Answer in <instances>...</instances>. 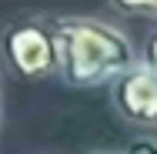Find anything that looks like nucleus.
<instances>
[{
    "label": "nucleus",
    "instance_id": "3",
    "mask_svg": "<svg viewBox=\"0 0 157 154\" xmlns=\"http://www.w3.org/2000/svg\"><path fill=\"white\" fill-rule=\"evenodd\" d=\"M114 107L121 111V117L140 127H157V74L144 64H130L121 70L110 84Z\"/></svg>",
    "mask_w": 157,
    "mask_h": 154
},
{
    "label": "nucleus",
    "instance_id": "7",
    "mask_svg": "<svg viewBox=\"0 0 157 154\" xmlns=\"http://www.w3.org/2000/svg\"><path fill=\"white\" fill-rule=\"evenodd\" d=\"M97 154H107V151H97Z\"/></svg>",
    "mask_w": 157,
    "mask_h": 154
},
{
    "label": "nucleus",
    "instance_id": "2",
    "mask_svg": "<svg viewBox=\"0 0 157 154\" xmlns=\"http://www.w3.org/2000/svg\"><path fill=\"white\" fill-rule=\"evenodd\" d=\"M3 57L27 81H44V77L57 74L60 44H57L54 20H20V24H13L3 34Z\"/></svg>",
    "mask_w": 157,
    "mask_h": 154
},
{
    "label": "nucleus",
    "instance_id": "4",
    "mask_svg": "<svg viewBox=\"0 0 157 154\" xmlns=\"http://www.w3.org/2000/svg\"><path fill=\"white\" fill-rule=\"evenodd\" d=\"M121 14H140V17H157V0H110Z\"/></svg>",
    "mask_w": 157,
    "mask_h": 154
},
{
    "label": "nucleus",
    "instance_id": "1",
    "mask_svg": "<svg viewBox=\"0 0 157 154\" xmlns=\"http://www.w3.org/2000/svg\"><path fill=\"white\" fill-rule=\"evenodd\" d=\"M60 44V77L74 87H94L114 81L137 64V47L121 27L97 17H60L54 20Z\"/></svg>",
    "mask_w": 157,
    "mask_h": 154
},
{
    "label": "nucleus",
    "instance_id": "5",
    "mask_svg": "<svg viewBox=\"0 0 157 154\" xmlns=\"http://www.w3.org/2000/svg\"><path fill=\"white\" fill-rule=\"evenodd\" d=\"M137 61L157 74V27L147 34V40H144V47H140V57H137Z\"/></svg>",
    "mask_w": 157,
    "mask_h": 154
},
{
    "label": "nucleus",
    "instance_id": "6",
    "mask_svg": "<svg viewBox=\"0 0 157 154\" xmlns=\"http://www.w3.org/2000/svg\"><path fill=\"white\" fill-rule=\"evenodd\" d=\"M124 154H157V137H134Z\"/></svg>",
    "mask_w": 157,
    "mask_h": 154
}]
</instances>
